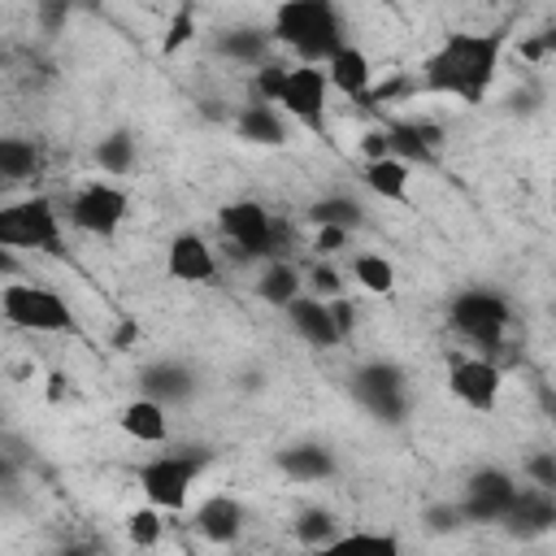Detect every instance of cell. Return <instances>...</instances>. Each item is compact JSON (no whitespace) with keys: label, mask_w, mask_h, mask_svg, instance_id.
Segmentation results:
<instances>
[{"label":"cell","mask_w":556,"mask_h":556,"mask_svg":"<svg viewBox=\"0 0 556 556\" xmlns=\"http://www.w3.org/2000/svg\"><path fill=\"white\" fill-rule=\"evenodd\" d=\"M504 35H478V30H452L421 65V78L413 87L434 96H456L465 104H482L495 70H500Z\"/></svg>","instance_id":"cell-1"},{"label":"cell","mask_w":556,"mask_h":556,"mask_svg":"<svg viewBox=\"0 0 556 556\" xmlns=\"http://www.w3.org/2000/svg\"><path fill=\"white\" fill-rule=\"evenodd\" d=\"M269 39L287 43L295 52V65H326L343 43V17L330 0H287L274 13Z\"/></svg>","instance_id":"cell-2"},{"label":"cell","mask_w":556,"mask_h":556,"mask_svg":"<svg viewBox=\"0 0 556 556\" xmlns=\"http://www.w3.org/2000/svg\"><path fill=\"white\" fill-rule=\"evenodd\" d=\"M208 452L204 447H174V452H161L152 460L139 465V486L148 495L152 508H165V513H178L195 486V478L208 469Z\"/></svg>","instance_id":"cell-3"},{"label":"cell","mask_w":556,"mask_h":556,"mask_svg":"<svg viewBox=\"0 0 556 556\" xmlns=\"http://www.w3.org/2000/svg\"><path fill=\"white\" fill-rule=\"evenodd\" d=\"M0 248L9 252H48V256H61L65 243H61V213L48 195H35V200H13V204H0Z\"/></svg>","instance_id":"cell-4"},{"label":"cell","mask_w":556,"mask_h":556,"mask_svg":"<svg viewBox=\"0 0 556 556\" xmlns=\"http://www.w3.org/2000/svg\"><path fill=\"white\" fill-rule=\"evenodd\" d=\"M0 317L9 326H17V330H30V334H65V330H74L70 304L52 287H39V282H4L0 287Z\"/></svg>","instance_id":"cell-5"},{"label":"cell","mask_w":556,"mask_h":556,"mask_svg":"<svg viewBox=\"0 0 556 556\" xmlns=\"http://www.w3.org/2000/svg\"><path fill=\"white\" fill-rule=\"evenodd\" d=\"M447 317H452V326H456L473 348H482V356H486V352L504 348V330H508V321H513V304H508L500 291H491V287H469V291H460V295L452 300Z\"/></svg>","instance_id":"cell-6"},{"label":"cell","mask_w":556,"mask_h":556,"mask_svg":"<svg viewBox=\"0 0 556 556\" xmlns=\"http://www.w3.org/2000/svg\"><path fill=\"white\" fill-rule=\"evenodd\" d=\"M70 226L83 230V235H96V239H113L117 226L126 222L130 213V195L117 187V182H83L70 200Z\"/></svg>","instance_id":"cell-7"},{"label":"cell","mask_w":556,"mask_h":556,"mask_svg":"<svg viewBox=\"0 0 556 556\" xmlns=\"http://www.w3.org/2000/svg\"><path fill=\"white\" fill-rule=\"evenodd\" d=\"M217 230L243 261H274V213L256 200H235L217 213Z\"/></svg>","instance_id":"cell-8"},{"label":"cell","mask_w":556,"mask_h":556,"mask_svg":"<svg viewBox=\"0 0 556 556\" xmlns=\"http://www.w3.org/2000/svg\"><path fill=\"white\" fill-rule=\"evenodd\" d=\"M326 96H330V83L321 65H291L278 91V113L295 117L313 135H326Z\"/></svg>","instance_id":"cell-9"},{"label":"cell","mask_w":556,"mask_h":556,"mask_svg":"<svg viewBox=\"0 0 556 556\" xmlns=\"http://www.w3.org/2000/svg\"><path fill=\"white\" fill-rule=\"evenodd\" d=\"M352 395L382 421H400L408 413V400H404V369L391 365V361H369L352 374Z\"/></svg>","instance_id":"cell-10"},{"label":"cell","mask_w":556,"mask_h":556,"mask_svg":"<svg viewBox=\"0 0 556 556\" xmlns=\"http://www.w3.org/2000/svg\"><path fill=\"white\" fill-rule=\"evenodd\" d=\"M447 387H452V395H456L465 408L491 413L495 400H500V387H504V369H500L491 356H460V361H452V369H447Z\"/></svg>","instance_id":"cell-11"},{"label":"cell","mask_w":556,"mask_h":556,"mask_svg":"<svg viewBox=\"0 0 556 556\" xmlns=\"http://www.w3.org/2000/svg\"><path fill=\"white\" fill-rule=\"evenodd\" d=\"M165 269L178 282H213L217 278V252L195 230H182V235H174V243L165 252Z\"/></svg>","instance_id":"cell-12"},{"label":"cell","mask_w":556,"mask_h":556,"mask_svg":"<svg viewBox=\"0 0 556 556\" xmlns=\"http://www.w3.org/2000/svg\"><path fill=\"white\" fill-rule=\"evenodd\" d=\"M500 526L508 534H521V539H534V534H547L556 526V500L552 491H539V486H521L517 500L508 504V513L500 517Z\"/></svg>","instance_id":"cell-13"},{"label":"cell","mask_w":556,"mask_h":556,"mask_svg":"<svg viewBox=\"0 0 556 556\" xmlns=\"http://www.w3.org/2000/svg\"><path fill=\"white\" fill-rule=\"evenodd\" d=\"M326 83L334 87V91H343L348 100H369V91H374V65H369V56L356 48V43H343L326 65Z\"/></svg>","instance_id":"cell-14"},{"label":"cell","mask_w":556,"mask_h":556,"mask_svg":"<svg viewBox=\"0 0 556 556\" xmlns=\"http://www.w3.org/2000/svg\"><path fill=\"white\" fill-rule=\"evenodd\" d=\"M282 313H287L291 330H295L308 348H339V343H343V334H339L334 321H330L326 300H317V295H295Z\"/></svg>","instance_id":"cell-15"},{"label":"cell","mask_w":556,"mask_h":556,"mask_svg":"<svg viewBox=\"0 0 556 556\" xmlns=\"http://www.w3.org/2000/svg\"><path fill=\"white\" fill-rule=\"evenodd\" d=\"M243 504L235 495H208L200 508H195V530L208 539V543H235L243 534Z\"/></svg>","instance_id":"cell-16"},{"label":"cell","mask_w":556,"mask_h":556,"mask_svg":"<svg viewBox=\"0 0 556 556\" xmlns=\"http://www.w3.org/2000/svg\"><path fill=\"white\" fill-rule=\"evenodd\" d=\"M139 387H143V395L156 400V404H182V400L195 391V378H191V369L178 365V361H156V365H143V369H139Z\"/></svg>","instance_id":"cell-17"},{"label":"cell","mask_w":556,"mask_h":556,"mask_svg":"<svg viewBox=\"0 0 556 556\" xmlns=\"http://www.w3.org/2000/svg\"><path fill=\"white\" fill-rule=\"evenodd\" d=\"M278 469L291 478V482H326L334 478V452L321 447V443H291L278 452Z\"/></svg>","instance_id":"cell-18"},{"label":"cell","mask_w":556,"mask_h":556,"mask_svg":"<svg viewBox=\"0 0 556 556\" xmlns=\"http://www.w3.org/2000/svg\"><path fill=\"white\" fill-rule=\"evenodd\" d=\"M117 426L135 439V443H165L169 439V417H165V404L139 395L130 400L122 413H117Z\"/></svg>","instance_id":"cell-19"},{"label":"cell","mask_w":556,"mask_h":556,"mask_svg":"<svg viewBox=\"0 0 556 556\" xmlns=\"http://www.w3.org/2000/svg\"><path fill=\"white\" fill-rule=\"evenodd\" d=\"M256 295L269 308H287L295 295H304V274L295 261H265V269L256 274Z\"/></svg>","instance_id":"cell-20"},{"label":"cell","mask_w":556,"mask_h":556,"mask_svg":"<svg viewBox=\"0 0 556 556\" xmlns=\"http://www.w3.org/2000/svg\"><path fill=\"white\" fill-rule=\"evenodd\" d=\"M517 491H521V482L508 469H500V465H482V469H473L465 478V495L469 500H482V504H495L500 513H508V504L517 500Z\"/></svg>","instance_id":"cell-21"},{"label":"cell","mask_w":556,"mask_h":556,"mask_svg":"<svg viewBox=\"0 0 556 556\" xmlns=\"http://www.w3.org/2000/svg\"><path fill=\"white\" fill-rule=\"evenodd\" d=\"M217 56H226V61H235V65H265L269 61V48H274V39H269V30H256V26H243V30H226V35H217Z\"/></svg>","instance_id":"cell-22"},{"label":"cell","mask_w":556,"mask_h":556,"mask_svg":"<svg viewBox=\"0 0 556 556\" xmlns=\"http://www.w3.org/2000/svg\"><path fill=\"white\" fill-rule=\"evenodd\" d=\"M361 182H365L378 200H395V204H404V200H408L413 169H408L404 161H395V156H382V161H365Z\"/></svg>","instance_id":"cell-23"},{"label":"cell","mask_w":556,"mask_h":556,"mask_svg":"<svg viewBox=\"0 0 556 556\" xmlns=\"http://www.w3.org/2000/svg\"><path fill=\"white\" fill-rule=\"evenodd\" d=\"M43 169V152L39 143L30 139H17V135H0V182H26Z\"/></svg>","instance_id":"cell-24"},{"label":"cell","mask_w":556,"mask_h":556,"mask_svg":"<svg viewBox=\"0 0 556 556\" xmlns=\"http://www.w3.org/2000/svg\"><path fill=\"white\" fill-rule=\"evenodd\" d=\"M235 130H239L248 143H282V139H287L282 113H278L274 104H261V100L243 104V113L235 117Z\"/></svg>","instance_id":"cell-25"},{"label":"cell","mask_w":556,"mask_h":556,"mask_svg":"<svg viewBox=\"0 0 556 556\" xmlns=\"http://www.w3.org/2000/svg\"><path fill=\"white\" fill-rule=\"evenodd\" d=\"M334 556H404L400 539L391 530H343L330 543Z\"/></svg>","instance_id":"cell-26"},{"label":"cell","mask_w":556,"mask_h":556,"mask_svg":"<svg viewBox=\"0 0 556 556\" xmlns=\"http://www.w3.org/2000/svg\"><path fill=\"white\" fill-rule=\"evenodd\" d=\"M308 222L313 226H339V230L352 235L365 222V213H361V204L352 195H321V200L308 204Z\"/></svg>","instance_id":"cell-27"},{"label":"cell","mask_w":556,"mask_h":556,"mask_svg":"<svg viewBox=\"0 0 556 556\" xmlns=\"http://www.w3.org/2000/svg\"><path fill=\"white\" fill-rule=\"evenodd\" d=\"M352 278L374 295H391L395 291V265L382 252H356L352 256Z\"/></svg>","instance_id":"cell-28"},{"label":"cell","mask_w":556,"mask_h":556,"mask_svg":"<svg viewBox=\"0 0 556 556\" xmlns=\"http://www.w3.org/2000/svg\"><path fill=\"white\" fill-rule=\"evenodd\" d=\"M339 534H343V530H339L334 513H326V508H304V513L295 517V543H300L304 552H313V547H330Z\"/></svg>","instance_id":"cell-29"},{"label":"cell","mask_w":556,"mask_h":556,"mask_svg":"<svg viewBox=\"0 0 556 556\" xmlns=\"http://www.w3.org/2000/svg\"><path fill=\"white\" fill-rule=\"evenodd\" d=\"M96 165H100L104 174H126V169L135 165V139H130L126 130L104 135V139L96 143Z\"/></svg>","instance_id":"cell-30"},{"label":"cell","mask_w":556,"mask_h":556,"mask_svg":"<svg viewBox=\"0 0 556 556\" xmlns=\"http://www.w3.org/2000/svg\"><path fill=\"white\" fill-rule=\"evenodd\" d=\"M161 530H165V521H161V508H152V504L126 517V539L135 547H156L161 543Z\"/></svg>","instance_id":"cell-31"},{"label":"cell","mask_w":556,"mask_h":556,"mask_svg":"<svg viewBox=\"0 0 556 556\" xmlns=\"http://www.w3.org/2000/svg\"><path fill=\"white\" fill-rule=\"evenodd\" d=\"M287 61H278V56H269L261 70H256V78H252V87H256V100L261 104H278V91H282V83H287Z\"/></svg>","instance_id":"cell-32"},{"label":"cell","mask_w":556,"mask_h":556,"mask_svg":"<svg viewBox=\"0 0 556 556\" xmlns=\"http://www.w3.org/2000/svg\"><path fill=\"white\" fill-rule=\"evenodd\" d=\"M308 295H317V300H334V295H343V278H339V269L330 265V261H313V269H308Z\"/></svg>","instance_id":"cell-33"},{"label":"cell","mask_w":556,"mask_h":556,"mask_svg":"<svg viewBox=\"0 0 556 556\" xmlns=\"http://www.w3.org/2000/svg\"><path fill=\"white\" fill-rule=\"evenodd\" d=\"M348 243H352V235H348V230H339V226H313V239H308V248L317 252V261L339 256Z\"/></svg>","instance_id":"cell-34"},{"label":"cell","mask_w":556,"mask_h":556,"mask_svg":"<svg viewBox=\"0 0 556 556\" xmlns=\"http://www.w3.org/2000/svg\"><path fill=\"white\" fill-rule=\"evenodd\" d=\"M526 478H530V486H539V491H556V456H552V452L530 456V460H526Z\"/></svg>","instance_id":"cell-35"},{"label":"cell","mask_w":556,"mask_h":556,"mask_svg":"<svg viewBox=\"0 0 556 556\" xmlns=\"http://www.w3.org/2000/svg\"><path fill=\"white\" fill-rule=\"evenodd\" d=\"M460 526H465V517H460L456 504H430V508H426V530H430V534H452V530H460Z\"/></svg>","instance_id":"cell-36"},{"label":"cell","mask_w":556,"mask_h":556,"mask_svg":"<svg viewBox=\"0 0 556 556\" xmlns=\"http://www.w3.org/2000/svg\"><path fill=\"white\" fill-rule=\"evenodd\" d=\"M326 308H330V321H334V330L348 339V334H352V326H356V304H352L348 295H334V300H326Z\"/></svg>","instance_id":"cell-37"},{"label":"cell","mask_w":556,"mask_h":556,"mask_svg":"<svg viewBox=\"0 0 556 556\" xmlns=\"http://www.w3.org/2000/svg\"><path fill=\"white\" fill-rule=\"evenodd\" d=\"M191 22H195V9H178V17L169 22V35H165V52H174V48H182L191 39V30H195Z\"/></svg>","instance_id":"cell-38"},{"label":"cell","mask_w":556,"mask_h":556,"mask_svg":"<svg viewBox=\"0 0 556 556\" xmlns=\"http://www.w3.org/2000/svg\"><path fill=\"white\" fill-rule=\"evenodd\" d=\"M361 156H365V161H382V156H391L387 126H382V130H365V139H361Z\"/></svg>","instance_id":"cell-39"},{"label":"cell","mask_w":556,"mask_h":556,"mask_svg":"<svg viewBox=\"0 0 556 556\" xmlns=\"http://www.w3.org/2000/svg\"><path fill=\"white\" fill-rule=\"evenodd\" d=\"M0 278H22V256L17 252H9V248H0Z\"/></svg>","instance_id":"cell-40"},{"label":"cell","mask_w":556,"mask_h":556,"mask_svg":"<svg viewBox=\"0 0 556 556\" xmlns=\"http://www.w3.org/2000/svg\"><path fill=\"white\" fill-rule=\"evenodd\" d=\"M39 17H43L48 30H56V26L70 17V9H65V4H39Z\"/></svg>","instance_id":"cell-41"},{"label":"cell","mask_w":556,"mask_h":556,"mask_svg":"<svg viewBox=\"0 0 556 556\" xmlns=\"http://www.w3.org/2000/svg\"><path fill=\"white\" fill-rule=\"evenodd\" d=\"M547 48H552V35H543V39H526V43H521V56H526V61H543Z\"/></svg>","instance_id":"cell-42"},{"label":"cell","mask_w":556,"mask_h":556,"mask_svg":"<svg viewBox=\"0 0 556 556\" xmlns=\"http://www.w3.org/2000/svg\"><path fill=\"white\" fill-rule=\"evenodd\" d=\"M56 556H96L91 547H65V552H56Z\"/></svg>","instance_id":"cell-43"},{"label":"cell","mask_w":556,"mask_h":556,"mask_svg":"<svg viewBox=\"0 0 556 556\" xmlns=\"http://www.w3.org/2000/svg\"><path fill=\"white\" fill-rule=\"evenodd\" d=\"M9 478H13V465H9L4 456H0V482H9Z\"/></svg>","instance_id":"cell-44"},{"label":"cell","mask_w":556,"mask_h":556,"mask_svg":"<svg viewBox=\"0 0 556 556\" xmlns=\"http://www.w3.org/2000/svg\"><path fill=\"white\" fill-rule=\"evenodd\" d=\"M304 556H334L330 547H313V552H304Z\"/></svg>","instance_id":"cell-45"},{"label":"cell","mask_w":556,"mask_h":556,"mask_svg":"<svg viewBox=\"0 0 556 556\" xmlns=\"http://www.w3.org/2000/svg\"><path fill=\"white\" fill-rule=\"evenodd\" d=\"M0 195H4V182H0Z\"/></svg>","instance_id":"cell-46"}]
</instances>
